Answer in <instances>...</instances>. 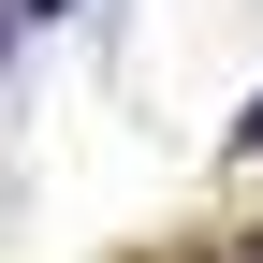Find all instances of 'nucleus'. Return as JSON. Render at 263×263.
<instances>
[{
    "instance_id": "nucleus-1",
    "label": "nucleus",
    "mask_w": 263,
    "mask_h": 263,
    "mask_svg": "<svg viewBox=\"0 0 263 263\" xmlns=\"http://www.w3.org/2000/svg\"><path fill=\"white\" fill-rule=\"evenodd\" d=\"M234 132H249V146H263V103H249V117H234Z\"/></svg>"
}]
</instances>
